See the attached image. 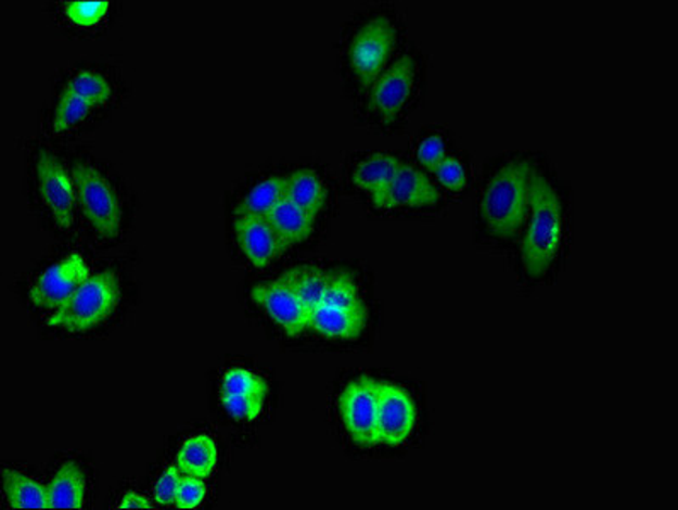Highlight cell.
Wrapping results in <instances>:
<instances>
[{
    "mask_svg": "<svg viewBox=\"0 0 678 510\" xmlns=\"http://www.w3.org/2000/svg\"><path fill=\"white\" fill-rule=\"evenodd\" d=\"M216 461H218V452H216L215 441L206 434H200V436L184 441L181 451L177 455L176 463L184 475L206 480L215 471Z\"/></svg>",
    "mask_w": 678,
    "mask_h": 510,
    "instance_id": "19",
    "label": "cell"
},
{
    "mask_svg": "<svg viewBox=\"0 0 678 510\" xmlns=\"http://www.w3.org/2000/svg\"><path fill=\"white\" fill-rule=\"evenodd\" d=\"M401 161L404 158L398 157L395 153H368L354 164L353 170H350V181H353L354 188L368 194L369 201L374 200L392 181L393 174L396 173Z\"/></svg>",
    "mask_w": 678,
    "mask_h": 510,
    "instance_id": "15",
    "label": "cell"
},
{
    "mask_svg": "<svg viewBox=\"0 0 678 510\" xmlns=\"http://www.w3.org/2000/svg\"><path fill=\"white\" fill-rule=\"evenodd\" d=\"M537 157L507 153L486 164L476 203V232L485 244L514 247L526 227L530 206V179Z\"/></svg>",
    "mask_w": 678,
    "mask_h": 510,
    "instance_id": "2",
    "label": "cell"
},
{
    "mask_svg": "<svg viewBox=\"0 0 678 510\" xmlns=\"http://www.w3.org/2000/svg\"><path fill=\"white\" fill-rule=\"evenodd\" d=\"M286 197L315 216L325 208L327 186L322 177L310 169H299L286 177Z\"/></svg>",
    "mask_w": 678,
    "mask_h": 510,
    "instance_id": "20",
    "label": "cell"
},
{
    "mask_svg": "<svg viewBox=\"0 0 678 510\" xmlns=\"http://www.w3.org/2000/svg\"><path fill=\"white\" fill-rule=\"evenodd\" d=\"M221 395H236V397H267V383L259 374L248 369L232 368L221 378Z\"/></svg>",
    "mask_w": 678,
    "mask_h": 510,
    "instance_id": "26",
    "label": "cell"
},
{
    "mask_svg": "<svg viewBox=\"0 0 678 510\" xmlns=\"http://www.w3.org/2000/svg\"><path fill=\"white\" fill-rule=\"evenodd\" d=\"M447 155H449L447 138L439 130L422 131L415 138L413 157H415V164L419 165L420 169L432 173Z\"/></svg>",
    "mask_w": 678,
    "mask_h": 510,
    "instance_id": "24",
    "label": "cell"
},
{
    "mask_svg": "<svg viewBox=\"0 0 678 510\" xmlns=\"http://www.w3.org/2000/svg\"><path fill=\"white\" fill-rule=\"evenodd\" d=\"M434 181L449 193H463L470 184V169L466 162L455 153H449L436 169L432 170Z\"/></svg>",
    "mask_w": 678,
    "mask_h": 510,
    "instance_id": "27",
    "label": "cell"
},
{
    "mask_svg": "<svg viewBox=\"0 0 678 510\" xmlns=\"http://www.w3.org/2000/svg\"><path fill=\"white\" fill-rule=\"evenodd\" d=\"M119 302V281L111 271L91 276L65 305L51 311L47 323L71 334L95 329L106 322Z\"/></svg>",
    "mask_w": 678,
    "mask_h": 510,
    "instance_id": "5",
    "label": "cell"
},
{
    "mask_svg": "<svg viewBox=\"0 0 678 510\" xmlns=\"http://www.w3.org/2000/svg\"><path fill=\"white\" fill-rule=\"evenodd\" d=\"M182 473L181 468L176 464H170L167 470L158 476L155 487H153V499L158 506L170 507L176 506V494L179 483H181Z\"/></svg>",
    "mask_w": 678,
    "mask_h": 510,
    "instance_id": "30",
    "label": "cell"
},
{
    "mask_svg": "<svg viewBox=\"0 0 678 510\" xmlns=\"http://www.w3.org/2000/svg\"><path fill=\"white\" fill-rule=\"evenodd\" d=\"M400 38V24L386 12H378L359 24L345 48L354 79L368 89L395 62Z\"/></svg>",
    "mask_w": 678,
    "mask_h": 510,
    "instance_id": "4",
    "label": "cell"
},
{
    "mask_svg": "<svg viewBox=\"0 0 678 510\" xmlns=\"http://www.w3.org/2000/svg\"><path fill=\"white\" fill-rule=\"evenodd\" d=\"M284 276L290 279L294 291L298 293L299 299L305 303L310 315L315 310V306L322 302L327 288L330 284V278H332V276L327 275L322 269H317V267H296V269Z\"/></svg>",
    "mask_w": 678,
    "mask_h": 510,
    "instance_id": "22",
    "label": "cell"
},
{
    "mask_svg": "<svg viewBox=\"0 0 678 510\" xmlns=\"http://www.w3.org/2000/svg\"><path fill=\"white\" fill-rule=\"evenodd\" d=\"M252 299L291 337H299L305 330L310 329V311L286 276L255 286Z\"/></svg>",
    "mask_w": 678,
    "mask_h": 510,
    "instance_id": "12",
    "label": "cell"
},
{
    "mask_svg": "<svg viewBox=\"0 0 678 510\" xmlns=\"http://www.w3.org/2000/svg\"><path fill=\"white\" fill-rule=\"evenodd\" d=\"M89 278L91 269L87 266L86 259L74 252L65 259L51 264L44 269L43 275L38 276L29 290V299L38 308L56 310L65 305Z\"/></svg>",
    "mask_w": 678,
    "mask_h": 510,
    "instance_id": "11",
    "label": "cell"
},
{
    "mask_svg": "<svg viewBox=\"0 0 678 510\" xmlns=\"http://www.w3.org/2000/svg\"><path fill=\"white\" fill-rule=\"evenodd\" d=\"M267 220L274 228L279 239L284 245L302 244L314 233L315 215L305 208L287 200L286 196L279 201L278 206L269 213Z\"/></svg>",
    "mask_w": 678,
    "mask_h": 510,
    "instance_id": "16",
    "label": "cell"
},
{
    "mask_svg": "<svg viewBox=\"0 0 678 510\" xmlns=\"http://www.w3.org/2000/svg\"><path fill=\"white\" fill-rule=\"evenodd\" d=\"M86 492L84 471L75 463H65L48 485L50 509H82Z\"/></svg>",
    "mask_w": 678,
    "mask_h": 510,
    "instance_id": "17",
    "label": "cell"
},
{
    "mask_svg": "<svg viewBox=\"0 0 678 510\" xmlns=\"http://www.w3.org/2000/svg\"><path fill=\"white\" fill-rule=\"evenodd\" d=\"M378 439L380 444L400 446L412 436L417 425V408L412 397L400 386L378 383Z\"/></svg>",
    "mask_w": 678,
    "mask_h": 510,
    "instance_id": "13",
    "label": "cell"
},
{
    "mask_svg": "<svg viewBox=\"0 0 678 510\" xmlns=\"http://www.w3.org/2000/svg\"><path fill=\"white\" fill-rule=\"evenodd\" d=\"M221 404L233 419L252 420L259 419L264 410L266 398L236 397V395H221Z\"/></svg>",
    "mask_w": 678,
    "mask_h": 510,
    "instance_id": "29",
    "label": "cell"
},
{
    "mask_svg": "<svg viewBox=\"0 0 678 510\" xmlns=\"http://www.w3.org/2000/svg\"><path fill=\"white\" fill-rule=\"evenodd\" d=\"M118 509L149 510L153 509V506L152 502L146 499V497H143V495L130 492V494H126L125 497H123L121 502H119Z\"/></svg>",
    "mask_w": 678,
    "mask_h": 510,
    "instance_id": "32",
    "label": "cell"
},
{
    "mask_svg": "<svg viewBox=\"0 0 678 510\" xmlns=\"http://www.w3.org/2000/svg\"><path fill=\"white\" fill-rule=\"evenodd\" d=\"M2 482H4L5 499L11 509H50L48 487L23 475L21 471L4 470Z\"/></svg>",
    "mask_w": 678,
    "mask_h": 510,
    "instance_id": "18",
    "label": "cell"
},
{
    "mask_svg": "<svg viewBox=\"0 0 678 510\" xmlns=\"http://www.w3.org/2000/svg\"><path fill=\"white\" fill-rule=\"evenodd\" d=\"M522 284L551 283L565 266L572 245V193L551 165L537 158L530 179V206L519 239Z\"/></svg>",
    "mask_w": 678,
    "mask_h": 510,
    "instance_id": "1",
    "label": "cell"
},
{
    "mask_svg": "<svg viewBox=\"0 0 678 510\" xmlns=\"http://www.w3.org/2000/svg\"><path fill=\"white\" fill-rule=\"evenodd\" d=\"M94 107L91 102L62 91L59 104L55 107V114H53V131L55 133H65V131L74 130V128L82 125L89 118V114L92 113Z\"/></svg>",
    "mask_w": 678,
    "mask_h": 510,
    "instance_id": "25",
    "label": "cell"
},
{
    "mask_svg": "<svg viewBox=\"0 0 678 510\" xmlns=\"http://www.w3.org/2000/svg\"><path fill=\"white\" fill-rule=\"evenodd\" d=\"M235 237L240 251L257 269L274 263L287 248L269 220L263 216H236Z\"/></svg>",
    "mask_w": 678,
    "mask_h": 510,
    "instance_id": "14",
    "label": "cell"
},
{
    "mask_svg": "<svg viewBox=\"0 0 678 510\" xmlns=\"http://www.w3.org/2000/svg\"><path fill=\"white\" fill-rule=\"evenodd\" d=\"M206 499V485L203 479L196 476H182L177 487L176 506L179 509H196Z\"/></svg>",
    "mask_w": 678,
    "mask_h": 510,
    "instance_id": "31",
    "label": "cell"
},
{
    "mask_svg": "<svg viewBox=\"0 0 678 510\" xmlns=\"http://www.w3.org/2000/svg\"><path fill=\"white\" fill-rule=\"evenodd\" d=\"M440 201L443 196L431 174L412 162L401 161L392 181L371 203L383 212H427Z\"/></svg>",
    "mask_w": 678,
    "mask_h": 510,
    "instance_id": "8",
    "label": "cell"
},
{
    "mask_svg": "<svg viewBox=\"0 0 678 510\" xmlns=\"http://www.w3.org/2000/svg\"><path fill=\"white\" fill-rule=\"evenodd\" d=\"M63 92L77 95V98L91 102L92 106L98 107L110 101L111 95H113V87L107 82L106 77L98 74V72L79 71L65 82Z\"/></svg>",
    "mask_w": 678,
    "mask_h": 510,
    "instance_id": "23",
    "label": "cell"
},
{
    "mask_svg": "<svg viewBox=\"0 0 678 510\" xmlns=\"http://www.w3.org/2000/svg\"><path fill=\"white\" fill-rule=\"evenodd\" d=\"M424 79V62L415 51L401 53L368 87L366 107L371 118L381 126H395L407 118L422 94Z\"/></svg>",
    "mask_w": 678,
    "mask_h": 510,
    "instance_id": "3",
    "label": "cell"
},
{
    "mask_svg": "<svg viewBox=\"0 0 678 510\" xmlns=\"http://www.w3.org/2000/svg\"><path fill=\"white\" fill-rule=\"evenodd\" d=\"M77 206L89 227L101 239H114L121 230V203L111 182L101 170L87 162H75L72 167Z\"/></svg>",
    "mask_w": 678,
    "mask_h": 510,
    "instance_id": "7",
    "label": "cell"
},
{
    "mask_svg": "<svg viewBox=\"0 0 678 510\" xmlns=\"http://www.w3.org/2000/svg\"><path fill=\"white\" fill-rule=\"evenodd\" d=\"M342 422L350 439L364 448H373L380 444L378 439V383L371 378H359L345 386L341 400Z\"/></svg>",
    "mask_w": 678,
    "mask_h": 510,
    "instance_id": "9",
    "label": "cell"
},
{
    "mask_svg": "<svg viewBox=\"0 0 678 510\" xmlns=\"http://www.w3.org/2000/svg\"><path fill=\"white\" fill-rule=\"evenodd\" d=\"M284 196H286V177H267L242 197L236 206V216L267 218Z\"/></svg>",
    "mask_w": 678,
    "mask_h": 510,
    "instance_id": "21",
    "label": "cell"
},
{
    "mask_svg": "<svg viewBox=\"0 0 678 510\" xmlns=\"http://www.w3.org/2000/svg\"><path fill=\"white\" fill-rule=\"evenodd\" d=\"M36 182L44 208L62 230H71L75 221L77 191L74 177L50 152H41L36 161Z\"/></svg>",
    "mask_w": 678,
    "mask_h": 510,
    "instance_id": "10",
    "label": "cell"
},
{
    "mask_svg": "<svg viewBox=\"0 0 678 510\" xmlns=\"http://www.w3.org/2000/svg\"><path fill=\"white\" fill-rule=\"evenodd\" d=\"M368 322V310L353 279L344 275L330 278L322 302L310 315V329L332 341L359 337Z\"/></svg>",
    "mask_w": 678,
    "mask_h": 510,
    "instance_id": "6",
    "label": "cell"
},
{
    "mask_svg": "<svg viewBox=\"0 0 678 510\" xmlns=\"http://www.w3.org/2000/svg\"><path fill=\"white\" fill-rule=\"evenodd\" d=\"M106 0H92V2H67L63 5V14L74 26L79 28H92L106 17Z\"/></svg>",
    "mask_w": 678,
    "mask_h": 510,
    "instance_id": "28",
    "label": "cell"
}]
</instances>
